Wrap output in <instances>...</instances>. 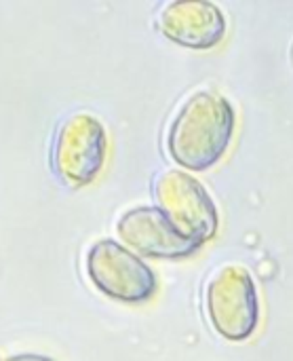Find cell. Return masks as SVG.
Masks as SVG:
<instances>
[{
    "mask_svg": "<svg viewBox=\"0 0 293 361\" xmlns=\"http://www.w3.org/2000/svg\"><path fill=\"white\" fill-rule=\"evenodd\" d=\"M205 302L211 326L226 341H247L260 324L258 288L245 267L228 264L216 271L207 283Z\"/></svg>",
    "mask_w": 293,
    "mask_h": 361,
    "instance_id": "2",
    "label": "cell"
},
{
    "mask_svg": "<svg viewBox=\"0 0 293 361\" xmlns=\"http://www.w3.org/2000/svg\"><path fill=\"white\" fill-rule=\"evenodd\" d=\"M106 157L108 133L99 118L74 114L61 123L53 146V167L68 186L91 184L104 169Z\"/></svg>",
    "mask_w": 293,
    "mask_h": 361,
    "instance_id": "4",
    "label": "cell"
},
{
    "mask_svg": "<svg viewBox=\"0 0 293 361\" xmlns=\"http://www.w3.org/2000/svg\"><path fill=\"white\" fill-rule=\"evenodd\" d=\"M87 275L101 294L120 302L137 305L156 294V275L152 269L112 239L95 241L89 247Z\"/></svg>",
    "mask_w": 293,
    "mask_h": 361,
    "instance_id": "3",
    "label": "cell"
},
{
    "mask_svg": "<svg viewBox=\"0 0 293 361\" xmlns=\"http://www.w3.org/2000/svg\"><path fill=\"white\" fill-rule=\"evenodd\" d=\"M161 32L188 49H211L226 36V15L209 0L169 2L158 17Z\"/></svg>",
    "mask_w": 293,
    "mask_h": 361,
    "instance_id": "7",
    "label": "cell"
},
{
    "mask_svg": "<svg viewBox=\"0 0 293 361\" xmlns=\"http://www.w3.org/2000/svg\"><path fill=\"white\" fill-rule=\"evenodd\" d=\"M158 209L190 241L205 243L218 233V209L207 188L182 169H169L158 176L156 186Z\"/></svg>",
    "mask_w": 293,
    "mask_h": 361,
    "instance_id": "5",
    "label": "cell"
},
{
    "mask_svg": "<svg viewBox=\"0 0 293 361\" xmlns=\"http://www.w3.org/2000/svg\"><path fill=\"white\" fill-rule=\"evenodd\" d=\"M118 237L142 256L150 258H186L201 250V243L184 237L169 218L152 205L125 212L116 224Z\"/></svg>",
    "mask_w": 293,
    "mask_h": 361,
    "instance_id": "6",
    "label": "cell"
},
{
    "mask_svg": "<svg viewBox=\"0 0 293 361\" xmlns=\"http://www.w3.org/2000/svg\"><path fill=\"white\" fill-rule=\"evenodd\" d=\"M235 123V108L224 95L197 91L182 104L169 127V154L186 169L205 171L226 154Z\"/></svg>",
    "mask_w": 293,
    "mask_h": 361,
    "instance_id": "1",
    "label": "cell"
},
{
    "mask_svg": "<svg viewBox=\"0 0 293 361\" xmlns=\"http://www.w3.org/2000/svg\"><path fill=\"white\" fill-rule=\"evenodd\" d=\"M4 361H53L46 355H38V353H19V355H11Z\"/></svg>",
    "mask_w": 293,
    "mask_h": 361,
    "instance_id": "8",
    "label": "cell"
}]
</instances>
